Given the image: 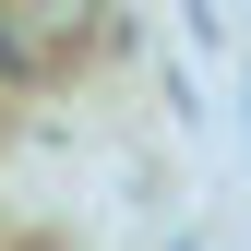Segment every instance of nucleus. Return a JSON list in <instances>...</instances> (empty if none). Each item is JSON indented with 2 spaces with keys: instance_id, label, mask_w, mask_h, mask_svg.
Here are the masks:
<instances>
[{
  "instance_id": "obj_1",
  "label": "nucleus",
  "mask_w": 251,
  "mask_h": 251,
  "mask_svg": "<svg viewBox=\"0 0 251 251\" xmlns=\"http://www.w3.org/2000/svg\"><path fill=\"white\" fill-rule=\"evenodd\" d=\"M12 12H24V36H36V60L96 48V36H108V0H12Z\"/></svg>"
},
{
  "instance_id": "obj_2",
  "label": "nucleus",
  "mask_w": 251,
  "mask_h": 251,
  "mask_svg": "<svg viewBox=\"0 0 251 251\" xmlns=\"http://www.w3.org/2000/svg\"><path fill=\"white\" fill-rule=\"evenodd\" d=\"M36 72H48V60H36V36H24V12L0 0V84H36Z\"/></svg>"
},
{
  "instance_id": "obj_3",
  "label": "nucleus",
  "mask_w": 251,
  "mask_h": 251,
  "mask_svg": "<svg viewBox=\"0 0 251 251\" xmlns=\"http://www.w3.org/2000/svg\"><path fill=\"white\" fill-rule=\"evenodd\" d=\"M12 251H60V239H12Z\"/></svg>"
}]
</instances>
